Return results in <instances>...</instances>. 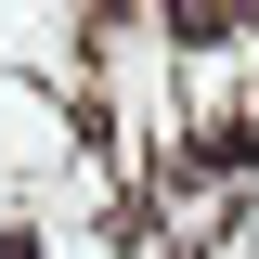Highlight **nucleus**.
<instances>
[{
	"instance_id": "obj_1",
	"label": "nucleus",
	"mask_w": 259,
	"mask_h": 259,
	"mask_svg": "<svg viewBox=\"0 0 259 259\" xmlns=\"http://www.w3.org/2000/svg\"><path fill=\"white\" fill-rule=\"evenodd\" d=\"M0 259H39V233H0Z\"/></svg>"
}]
</instances>
